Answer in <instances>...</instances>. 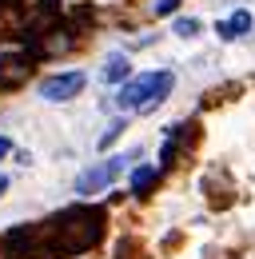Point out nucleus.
Segmentation results:
<instances>
[{
  "mask_svg": "<svg viewBox=\"0 0 255 259\" xmlns=\"http://www.w3.org/2000/svg\"><path fill=\"white\" fill-rule=\"evenodd\" d=\"M104 231V211L100 207H68L48 224V247L56 255H76L88 251Z\"/></svg>",
  "mask_w": 255,
  "mask_h": 259,
  "instance_id": "nucleus-1",
  "label": "nucleus"
},
{
  "mask_svg": "<svg viewBox=\"0 0 255 259\" xmlns=\"http://www.w3.org/2000/svg\"><path fill=\"white\" fill-rule=\"evenodd\" d=\"M176 88V76L172 72H144L136 80H128L116 96L120 112H156L159 104L167 100V92Z\"/></svg>",
  "mask_w": 255,
  "mask_h": 259,
  "instance_id": "nucleus-2",
  "label": "nucleus"
},
{
  "mask_svg": "<svg viewBox=\"0 0 255 259\" xmlns=\"http://www.w3.org/2000/svg\"><path fill=\"white\" fill-rule=\"evenodd\" d=\"M124 163H128V156H112V160H104L100 167H88V171L76 180V195H96L100 188H108V184L124 171Z\"/></svg>",
  "mask_w": 255,
  "mask_h": 259,
  "instance_id": "nucleus-3",
  "label": "nucleus"
},
{
  "mask_svg": "<svg viewBox=\"0 0 255 259\" xmlns=\"http://www.w3.org/2000/svg\"><path fill=\"white\" fill-rule=\"evenodd\" d=\"M84 88V72H60V76H48L40 80V100L48 104H60V100H72Z\"/></svg>",
  "mask_w": 255,
  "mask_h": 259,
  "instance_id": "nucleus-4",
  "label": "nucleus"
},
{
  "mask_svg": "<svg viewBox=\"0 0 255 259\" xmlns=\"http://www.w3.org/2000/svg\"><path fill=\"white\" fill-rule=\"evenodd\" d=\"M28 56L20 52H0V88H20L24 76H28Z\"/></svg>",
  "mask_w": 255,
  "mask_h": 259,
  "instance_id": "nucleus-5",
  "label": "nucleus"
},
{
  "mask_svg": "<svg viewBox=\"0 0 255 259\" xmlns=\"http://www.w3.org/2000/svg\"><path fill=\"white\" fill-rule=\"evenodd\" d=\"M216 32L223 36V40H235V36H243V32H251V12H235L231 20H223V24H216Z\"/></svg>",
  "mask_w": 255,
  "mask_h": 259,
  "instance_id": "nucleus-6",
  "label": "nucleus"
},
{
  "mask_svg": "<svg viewBox=\"0 0 255 259\" xmlns=\"http://www.w3.org/2000/svg\"><path fill=\"white\" fill-rule=\"evenodd\" d=\"M128 72H132V68H128V56L116 52V56L104 60V72H100V76H104V84H120V80H128Z\"/></svg>",
  "mask_w": 255,
  "mask_h": 259,
  "instance_id": "nucleus-7",
  "label": "nucleus"
},
{
  "mask_svg": "<svg viewBox=\"0 0 255 259\" xmlns=\"http://www.w3.org/2000/svg\"><path fill=\"white\" fill-rule=\"evenodd\" d=\"M152 184H156V167H136V171H132V192L136 195H144Z\"/></svg>",
  "mask_w": 255,
  "mask_h": 259,
  "instance_id": "nucleus-8",
  "label": "nucleus"
},
{
  "mask_svg": "<svg viewBox=\"0 0 255 259\" xmlns=\"http://www.w3.org/2000/svg\"><path fill=\"white\" fill-rule=\"evenodd\" d=\"M120 132H124V120H116V124H108V132L100 136V148H108V144H116V140H120Z\"/></svg>",
  "mask_w": 255,
  "mask_h": 259,
  "instance_id": "nucleus-9",
  "label": "nucleus"
},
{
  "mask_svg": "<svg viewBox=\"0 0 255 259\" xmlns=\"http://www.w3.org/2000/svg\"><path fill=\"white\" fill-rule=\"evenodd\" d=\"M176 8H180V0H156V4H152V12H156V16H172Z\"/></svg>",
  "mask_w": 255,
  "mask_h": 259,
  "instance_id": "nucleus-10",
  "label": "nucleus"
},
{
  "mask_svg": "<svg viewBox=\"0 0 255 259\" xmlns=\"http://www.w3.org/2000/svg\"><path fill=\"white\" fill-rule=\"evenodd\" d=\"M199 32V20H176V36H195Z\"/></svg>",
  "mask_w": 255,
  "mask_h": 259,
  "instance_id": "nucleus-11",
  "label": "nucleus"
},
{
  "mask_svg": "<svg viewBox=\"0 0 255 259\" xmlns=\"http://www.w3.org/2000/svg\"><path fill=\"white\" fill-rule=\"evenodd\" d=\"M8 152H12V140H8V136H0V156H8Z\"/></svg>",
  "mask_w": 255,
  "mask_h": 259,
  "instance_id": "nucleus-12",
  "label": "nucleus"
},
{
  "mask_svg": "<svg viewBox=\"0 0 255 259\" xmlns=\"http://www.w3.org/2000/svg\"><path fill=\"white\" fill-rule=\"evenodd\" d=\"M4 188H8V180H4V176H0V192H4Z\"/></svg>",
  "mask_w": 255,
  "mask_h": 259,
  "instance_id": "nucleus-13",
  "label": "nucleus"
}]
</instances>
